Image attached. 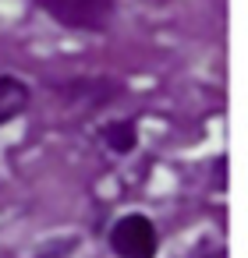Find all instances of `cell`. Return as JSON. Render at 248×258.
Here are the masks:
<instances>
[{
  "label": "cell",
  "instance_id": "obj_1",
  "mask_svg": "<svg viewBox=\"0 0 248 258\" xmlns=\"http://www.w3.org/2000/svg\"><path fill=\"white\" fill-rule=\"evenodd\" d=\"M36 8L68 32L100 36L117 15V0H36Z\"/></svg>",
  "mask_w": 248,
  "mask_h": 258
},
{
  "label": "cell",
  "instance_id": "obj_2",
  "mask_svg": "<svg viewBox=\"0 0 248 258\" xmlns=\"http://www.w3.org/2000/svg\"><path fill=\"white\" fill-rule=\"evenodd\" d=\"M110 244L121 258H153L156 254V226L138 212L121 216L110 230Z\"/></svg>",
  "mask_w": 248,
  "mask_h": 258
},
{
  "label": "cell",
  "instance_id": "obj_3",
  "mask_svg": "<svg viewBox=\"0 0 248 258\" xmlns=\"http://www.w3.org/2000/svg\"><path fill=\"white\" fill-rule=\"evenodd\" d=\"M32 106V89L18 75H0V124L22 117Z\"/></svg>",
  "mask_w": 248,
  "mask_h": 258
},
{
  "label": "cell",
  "instance_id": "obj_4",
  "mask_svg": "<svg viewBox=\"0 0 248 258\" xmlns=\"http://www.w3.org/2000/svg\"><path fill=\"white\" fill-rule=\"evenodd\" d=\"M103 142H107V149L110 152H117V156H128L135 145H138V124L135 120H110L107 127H103Z\"/></svg>",
  "mask_w": 248,
  "mask_h": 258
}]
</instances>
